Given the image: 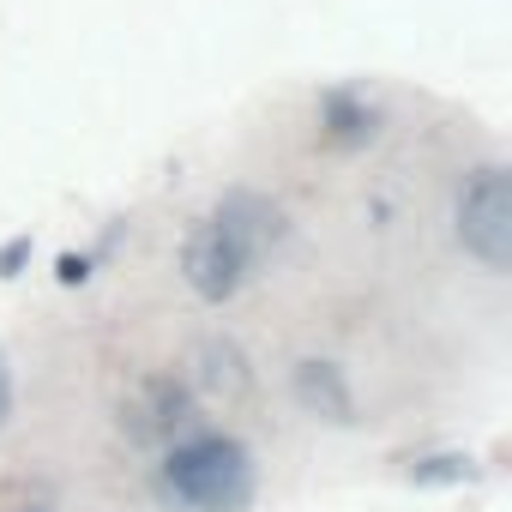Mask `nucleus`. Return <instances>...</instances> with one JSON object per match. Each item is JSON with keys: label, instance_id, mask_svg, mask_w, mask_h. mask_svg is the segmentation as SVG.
I'll use <instances>...</instances> for the list:
<instances>
[{"label": "nucleus", "instance_id": "obj_13", "mask_svg": "<svg viewBox=\"0 0 512 512\" xmlns=\"http://www.w3.org/2000/svg\"><path fill=\"white\" fill-rule=\"evenodd\" d=\"M19 512H49V506H19Z\"/></svg>", "mask_w": 512, "mask_h": 512}, {"label": "nucleus", "instance_id": "obj_2", "mask_svg": "<svg viewBox=\"0 0 512 512\" xmlns=\"http://www.w3.org/2000/svg\"><path fill=\"white\" fill-rule=\"evenodd\" d=\"M458 241L476 253L488 272H506L512 260V199H506V169L488 163L464 181L458 193Z\"/></svg>", "mask_w": 512, "mask_h": 512}, {"label": "nucleus", "instance_id": "obj_9", "mask_svg": "<svg viewBox=\"0 0 512 512\" xmlns=\"http://www.w3.org/2000/svg\"><path fill=\"white\" fill-rule=\"evenodd\" d=\"M410 476H416V482H470L476 470H470V458H428V464H416Z\"/></svg>", "mask_w": 512, "mask_h": 512}, {"label": "nucleus", "instance_id": "obj_1", "mask_svg": "<svg viewBox=\"0 0 512 512\" xmlns=\"http://www.w3.org/2000/svg\"><path fill=\"white\" fill-rule=\"evenodd\" d=\"M151 494L163 512H247L260 494V458L241 434L193 428L163 446L151 470Z\"/></svg>", "mask_w": 512, "mask_h": 512}, {"label": "nucleus", "instance_id": "obj_12", "mask_svg": "<svg viewBox=\"0 0 512 512\" xmlns=\"http://www.w3.org/2000/svg\"><path fill=\"white\" fill-rule=\"evenodd\" d=\"M13 422V362L0 356V428Z\"/></svg>", "mask_w": 512, "mask_h": 512}, {"label": "nucleus", "instance_id": "obj_11", "mask_svg": "<svg viewBox=\"0 0 512 512\" xmlns=\"http://www.w3.org/2000/svg\"><path fill=\"white\" fill-rule=\"evenodd\" d=\"M55 278H61V284H85V278H91V260H79V253H61Z\"/></svg>", "mask_w": 512, "mask_h": 512}, {"label": "nucleus", "instance_id": "obj_5", "mask_svg": "<svg viewBox=\"0 0 512 512\" xmlns=\"http://www.w3.org/2000/svg\"><path fill=\"white\" fill-rule=\"evenodd\" d=\"M290 392H296V410L326 422V428H356V386L338 362L326 356H302L290 368Z\"/></svg>", "mask_w": 512, "mask_h": 512}, {"label": "nucleus", "instance_id": "obj_6", "mask_svg": "<svg viewBox=\"0 0 512 512\" xmlns=\"http://www.w3.org/2000/svg\"><path fill=\"white\" fill-rule=\"evenodd\" d=\"M193 386H199L205 398H217V404H241V398L253 392V362H247V350H241L235 338H223V332L199 338V350H193Z\"/></svg>", "mask_w": 512, "mask_h": 512}, {"label": "nucleus", "instance_id": "obj_7", "mask_svg": "<svg viewBox=\"0 0 512 512\" xmlns=\"http://www.w3.org/2000/svg\"><path fill=\"white\" fill-rule=\"evenodd\" d=\"M133 416H139V422H133V434H145V440L169 434V440H175V428L187 422V386H175L169 374L145 380V404H139Z\"/></svg>", "mask_w": 512, "mask_h": 512}, {"label": "nucleus", "instance_id": "obj_10", "mask_svg": "<svg viewBox=\"0 0 512 512\" xmlns=\"http://www.w3.org/2000/svg\"><path fill=\"white\" fill-rule=\"evenodd\" d=\"M25 260H31V235H13L7 247H0V278H19Z\"/></svg>", "mask_w": 512, "mask_h": 512}, {"label": "nucleus", "instance_id": "obj_3", "mask_svg": "<svg viewBox=\"0 0 512 512\" xmlns=\"http://www.w3.org/2000/svg\"><path fill=\"white\" fill-rule=\"evenodd\" d=\"M247 278H253L247 253L223 235V223H217V217H199V223L187 229V241H181V284H187L199 302L223 308V302H235V296H241V284H247Z\"/></svg>", "mask_w": 512, "mask_h": 512}, {"label": "nucleus", "instance_id": "obj_4", "mask_svg": "<svg viewBox=\"0 0 512 512\" xmlns=\"http://www.w3.org/2000/svg\"><path fill=\"white\" fill-rule=\"evenodd\" d=\"M217 223H223V235L247 253V266L260 272L272 253L290 241V217L266 199V193H247V187H229L223 199H217V211H211Z\"/></svg>", "mask_w": 512, "mask_h": 512}, {"label": "nucleus", "instance_id": "obj_8", "mask_svg": "<svg viewBox=\"0 0 512 512\" xmlns=\"http://www.w3.org/2000/svg\"><path fill=\"white\" fill-rule=\"evenodd\" d=\"M374 109L368 103H350V97H326V127L338 133V139H368L374 133Z\"/></svg>", "mask_w": 512, "mask_h": 512}]
</instances>
